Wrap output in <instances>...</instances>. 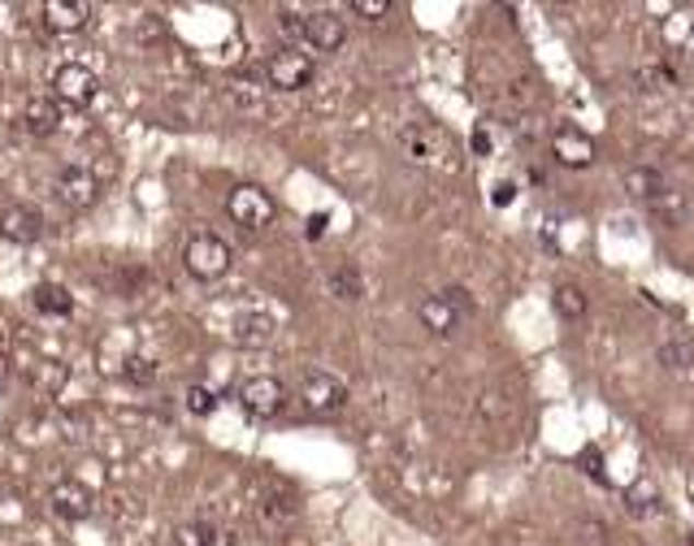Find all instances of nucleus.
Listing matches in <instances>:
<instances>
[{
	"mask_svg": "<svg viewBox=\"0 0 694 546\" xmlns=\"http://www.w3.org/2000/svg\"><path fill=\"white\" fill-rule=\"evenodd\" d=\"M231 260H234L231 243L218 239V234H209V230L192 234L187 247H183V269H187L196 282H218V278L231 269Z\"/></svg>",
	"mask_w": 694,
	"mask_h": 546,
	"instance_id": "nucleus-1",
	"label": "nucleus"
},
{
	"mask_svg": "<svg viewBox=\"0 0 694 546\" xmlns=\"http://www.w3.org/2000/svg\"><path fill=\"white\" fill-rule=\"evenodd\" d=\"M101 96V79L92 66L83 61H66L53 70V101L57 105H70V109H88L92 101Z\"/></svg>",
	"mask_w": 694,
	"mask_h": 546,
	"instance_id": "nucleus-2",
	"label": "nucleus"
},
{
	"mask_svg": "<svg viewBox=\"0 0 694 546\" xmlns=\"http://www.w3.org/2000/svg\"><path fill=\"white\" fill-rule=\"evenodd\" d=\"M227 218L239 225V230H265L269 221L278 218V205L265 187L256 183H239L231 196H227Z\"/></svg>",
	"mask_w": 694,
	"mask_h": 546,
	"instance_id": "nucleus-3",
	"label": "nucleus"
},
{
	"mask_svg": "<svg viewBox=\"0 0 694 546\" xmlns=\"http://www.w3.org/2000/svg\"><path fill=\"white\" fill-rule=\"evenodd\" d=\"M313 74H317V66H313V57L309 53H300V48H278L269 61H265V83L274 88V92H304L309 83H313Z\"/></svg>",
	"mask_w": 694,
	"mask_h": 546,
	"instance_id": "nucleus-4",
	"label": "nucleus"
},
{
	"mask_svg": "<svg viewBox=\"0 0 694 546\" xmlns=\"http://www.w3.org/2000/svg\"><path fill=\"white\" fill-rule=\"evenodd\" d=\"M239 408H243L247 417H256V421H269V417H278V413L287 408V386H282L278 377H269V373L247 377V382L239 386Z\"/></svg>",
	"mask_w": 694,
	"mask_h": 546,
	"instance_id": "nucleus-5",
	"label": "nucleus"
},
{
	"mask_svg": "<svg viewBox=\"0 0 694 546\" xmlns=\"http://www.w3.org/2000/svg\"><path fill=\"white\" fill-rule=\"evenodd\" d=\"M300 404H304L313 417H331V413H339L347 404V386L335 373L313 369V373L300 377Z\"/></svg>",
	"mask_w": 694,
	"mask_h": 546,
	"instance_id": "nucleus-6",
	"label": "nucleus"
},
{
	"mask_svg": "<svg viewBox=\"0 0 694 546\" xmlns=\"http://www.w3.org/2000/svg\"><path fill=\"white\" fill-rule=\"evenodd\" d=\"M48 508H53V516H57V521L79 525V521H88V516L96 512V495H92L83 481L66 477V481H57V486L48 490Z\"/></svg>",
	"mask_w": 694,
	"mask_h": 546,
	"instance_id": "nucleus-7",
	"label": "nucleus"
},
{
	"mask_svg": "<svg viewBox=\"0 0 694 546\" xmlns=\"http://www.w3.org/2000/svg\"><path fill=\"white\" fill-rule=\"evenodd\" d=\"M53 191H57V200H61V205H70V209H88V205H96L101 183H96V174H92L88 165H66V170L57 174Z\"/></svg>",
	"mask_w": 694,
	"mask_h": 546,
	"instance_id": "nucleus-8",
	"label": "nucleus"
},
{
	"mask_svg": "<svg viewBox=\"0 0 694 546\" xmlns=\"http://www.w3.org/2000/svg\"><path fill=\"white\" fill-rule=\"evenodd\" d=\"M552 156L560 161V165H569V170H586V165H594V139L578 130V126H560L556 135H552Z\"/></svg>",
	"mask_w": 694,
	"mask_h": 546,
	"instance_id": "nucleus-9",
	"label": "nucleus"
},
{
	"mask_svg": "<svg viewBox=\"0 0 694 546\" xmlns=\"http://www.w3.org/2000/svg\"><path fill=\"white\" fill-rule=\"evenodd\" d=\"M39 13H44V26L53 35H74V31H83L92 22V4L88 0H44Z\"/></svg>",
	"mask_w": 694,
	"mask_h": 546,
	"instance_id": "nucleus-10",
	"label": "nucleus"
},
{
	"mask_svg": "<svg viewBox=\"0 0 694 546\" xmlns=\"http://www.w3.org/2000/svg\"><path fill=\"white\" fill-rule=\"evenodd\" d=\"M304 39H309V48H317V53H339V48L347 44L344 18L331 13V9L309 13V18H304Z\"/></svg>",
	"mask_w": 694,
	"mask_h": 546,
	"instance_id": "nucleus-11",
	"label": "nucleus"
},
{
	"mask_svg": "<svg viewBox=\"0 0 694 546\" xmlns=\"http://www.w3.org/2000/svg\"><path fill=\"white\" fill-rule=\"evenodd\" d=\"M39 234H44V218H39L35 209L13 205V209H4V213H0V239H9V243H18V247H26V243H35Z\"/></svg>",
	"mask_w": 694,
	"mask_h": 546,
	"instance_id": "nucleus-12",
	"label": "nucleus"
},
{
	"mask_svg": "<svg viewBox=\"0 0 694 546\" xmlns=\"http://www.w3.org/2000/svg\"><path fill=\"white\" fill-rule=\"evenodd\" d=\"M417 317H421V326L430 329V334H439V338H452L456 326H461V309L448 300V295H426L421 300V309H417Z\"/></svg>",
	"mask_w": 694,
	"mask_h": 546,
	"instance_id": "nucleus-13",
	"label": "nucleus"
},
{
	"mask_svg": "<svg viewBox=\"0 0 694 546\" xmlns=\"http://www.w3.org/2000/svg\"><path fill=\"white\" fill-rule=\"evenodd\" d=\"M621 187H625L634 200H647V205H656V200L669 191L664 174H660V170H651V165H629V170H625V178H621Z\"/></svg>",
	"mask_w": 694,
	"mask_h": 546,
	"instance_id": "nucleus-14",
	"label": "nucleus"
},
{
	"mask_svg": "<svg viewBox=\"0 0 694 546\" xmlns=\"http://www.w3.org/2000/svg\"><path fill=\"white\" fill-rule=\"evenodd\" d=\"M435 148H439V135L430 130V126H404L400 130V152L413 161V165H430L435 161Z\"/></svg>",
	"mask_w": 694,
	"mask_h": 546,
	"instance_id": "nucleus-15",
	"label": "nucleus"
},
{
	"mask_svg": "<svg viewBox=\"0 0 694 546\" xmlns=\"http://www.w3.org/2000/svg\"><path fill=\"white\" fill-rule=\"evenodd\" d=\"M231 338L239 342V347H265L269 338H274V317L269 313H239L231 326Z\"/></svg>",
	"mask_w": 694,
	"mask_h": 546,
	"instance_id": "nucleus-16",
	"label": "nucleus"
},
{
	"mask_svg": "<svg viewBox=\"0 0 694 546\" xmlns=\"http://www.w3.org/2000/svg\"><path fill=\"white\" fill-rule=\"evenodd\" d=\"M22 126H26L31 135H53V130L61 126V105H57L53 96H35V101H26V109H22Z\"/></svg>",
	"mask_w": 694,
	"mask_h": 546,
	"instance_id": "nucleus-17",
	"label": "nucleus"
},
{
	"mask_svg": "<svg viewBox=\"0 0 694 546\" xmlns=\"http://www.w3.org/2000/svg\"><path fill=\"white\" fill-rule=\"evenodd\" d=\"M31 300H35V313H44V317H70V313H74L70 291H66V287H57V282H39Z\"/></svg>",
	"mask_w": 694,
	"mask_h": 546,
	"instance_id": "nucleus-18",
	"label": "nucleus"
},
{
	"mask_svg": "<svg viewBox=\"0 0 694 546\" xmlns=\"http://www.w3.org/2000/svg\"><path fill=\"white\" fill-rule=\"evenodd\" d=\"M326 287H331V295H335V300H344V304H351V300H360V295H365V278H360V269H356V265H339V269H331Z\"/></svg>",
	"mask_w": 694,
	"mask_h": 546,
	"instance_id": "nucleus-19",
	"label": "nucleus"
},
{
	"mask_svg": "<svg viewBox=\"0 0 694 546\" xmlns=\"http://www.w3.org/2000/svg\"><path fill=\"white\" fill-rule=\"evenodd\" d=\"M625 508H629L634 516L656 512V508H660V486H656V477H638V481L625 490Z\"/></svg>",
	"mask_w": 694,
	"mask_h": 546,
	"instance_id": "nucleus-20",
	"label": "nucleus"
},
{
	"mask_svg": "<svg viewBox=\"0 0 694 546\" xmlns=\"http://www.w3.org/2000/svg\"><path fill=\"white\" fill-rule=\"evenodd\" d=\"M218 543V530L209 521H183L174 525V546H213Z\"/></svg>",
	"mask_w": 694,
	"mask_h": 546,
	"instance_id": "nucleus-21",
	"label": "nucleus"
},
{
	"mask_svg": "<svg viewBox=\"0 0 694 546\" xmlns=\"http://www.w3.org/2000/svg\"><path fill=\"white\" fill-rule=\"evenodd\" d=\"M556 313H560L565 322H581V317H586V295H581V287H574V282L556 287Z\"/></svg>",
	"mask_w": 694,
	"mask_h": 546,
	"instance_id": "nucleus-22",
	"label": "nucleus"
},
{
	"mask_svg": "<svg viewBox=\"0 0 694 546\" xmlns=\"http://www.w3.org/2000/svg\"><path fill=\"white\" fill-rule=\"evenodd\" d=\"M660 364L673 369V373H686V369H694V347L686 342V338L664 342V347H660Z\"/></svg>",
	"mask_w": 694,
	"mask_h": 546,
	"instance_id": "nucleus-23",
	"label": "nucleus"
},
{
	"mask_svg": "<svg viewBox=\"0 0 694 546\" xmlns=\"http://www.w3.org/2000/svg\"><path fill=\"white\" fill-rule=\"evenodd\" d=\"M183 404H187V413H192V417H213V413H218V391L196 382V386H187Z\"/></svg>",
	"mask_w": 694,
	"mask_h": 546,
	"instance_id": "nucleus-24",
	"label": "nucleus"
},
{
	"mask_svg": "<svg viewBox=\"0 0 694 546\" xmlns=\"http://www.w3.org/2000/svg\"><path fill=\"white\" fill-rule=\"evenodd\" d=\"M122 377H126V382H139V386H148V382L157 377V360H152V356H139V351H130V356L122 360Z\"/></svg>",
	"mask_w": 694,
	"mask_h": 546,
	"instance_id": "nucleus-25",
	"label": "nucleus"
},
{
	"mask_svg": "<svg viewBox=\"0 0 694 546\" xmlns=\"http://www.w3.org/2000/svg\"><path fill=\"white\" fill-rule=\"evenodd\" d=\"M351 13H360V18L378 22V18H386V13H391V0H351Z\"/></svg>",
	"mask_w": 694,
	"mask_h": 546,
	"instance_id": "nucleus-26",
	"label": "nucleus"
},
{
	"mask_svg": "<svg viewBox=\"0 0 694 546\" xmlns=\"http://www.w3.org/2000/svg\"><path fill=\"white\" fill-rule=\"evenodd\" d=\"M304 18H309V13L282 9V13H278V26H282V35H296V39H304Z\"/></svg>",
	"mask_w": 694,
	"mask_h": 546,
	"instance_id": "nucleus-27",
	"label": "nucleus"
},
{
	"mask_svg": "<svg viewBox=\"0 0 694 546\" xmlns=\"http://www.w3.org/2000/svg\"><path fill=\"white\" fill-rule=\"evenodd\" d=\"M490 200H495V205L504 209V205H512V200H517V187H512V183H495V191H490Z\"/></svg>",
	"mask_w": 694,
	"mask_h": 546,
	"instance_id": "nucleus-28",
	"label": "nucleus"
},
{
	"mask_svg": "<svg viewBox=\"0 0 694 546\" xmlns=\"http://www.w3.org/2000/svg\"><path fill=\"white\" fill-rule=\"evenodd\" d=\"M443 295H448V300H452L461 313H473V300H469V291H464V287H448Z\"/></svg>",
	"mask_w": 694,
	"mask_h": 546,
	"instance_id": "nucleus-29",
	"label": "nucleus"
},
{
	"mask_svg": "<svg viewBox=\"0 0 694 546\" xmlns=\"http://www.w3.org/2000/svg\"><path fill=\"white\" fill-rule=\"evenodd\" d=\"M581 464H586V473H590L594 481H603V473H599V451H594V446L581 451Z\"/></svg>",
	"mask_w": 694,
	"mask_h": 546,
	"instance_id": "nucleus-30",
	"label": "nucleus"
},
{
	"mask_svg": "<svg viewBox=\"0 0 694 546\" xmlns=\"http://www.w3.org/2000/svg\"><path fill=\"white\" fill-rule=\"evenodd\" d=\"M304 234H309V239H322V234H326V213H313L309 225H304Z\"/></svg>",
	"mask_w": 694,
	"mask_h": 546,
	"instance_id": "nucleus-31",
	"label": "nucleus"
},
{
	"mask_svg": "<svg viewBox=\"0 0 694 546\" xmlns=\"http://www.w3.org/2000/svg\"><path fill=\"white\" fill-rule=\"evenodd\" d=\"M213 546H239V534L234 530H218V543Z\"/></svg>",
	"mask_w": 694,
	"mask_h": 546,
	"instance_id": "nucleus-32",
	"label": "nucleus"
},
{
	"mask_svg": "<svg viewBox=\"0 0 694 546\" xmlns=\"http://www.w3.org/2000/svg\"><path fill=\"white\" fill-rule=\"evenodd\" d=\"M473 148H477V152H490V139L477 130V135H473Z\"/></svg>",
	"mask_w": 694,
	"mask_h": 546,
	"instance_id": "nucleus-33",
	"label": "nucleus"
}]
</instances>
